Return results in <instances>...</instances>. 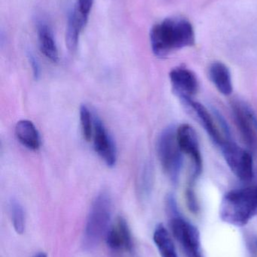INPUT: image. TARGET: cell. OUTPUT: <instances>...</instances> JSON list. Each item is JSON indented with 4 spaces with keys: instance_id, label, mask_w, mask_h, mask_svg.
Segmentation results:
<instances>
[{
    "instance_id": "obj_1",
    "label": "cell",
    "mask_w": 257,
    "mask_h": 257,
    "mask_svg": "<svg viewBox=\"0 0 257 257\" xmlns=\"http://www.w3.org/2000/svg\"><path fill=\"white\" fill-rule=\"evenodd\" d=\"M149 39L152 52L159 58L193 46L196 42L193 25L188 20L181 17L165 18L154 25L151 29Z\"/></svg>"
},
{
    "instance_id": "obj_2",
    "label": "cell",
    "mask_w": 257,
    "mask_h": 257,
    "mask_svg": "<svg viewBox=\"0 0 257 257\" xmlns=\"http://www.w3.org/2000/svg\"><path fill=\"white\" fill-rule=\"evenodd\" d=\"M256 216L257 185L231 190L223 196L220 217L225 223L242 227Z\"/></svg>"
},
{
    "instance_id": "obj_3",
    "label": "cell",
    "mask_w": 257,
    "mask_h": 257,
    "mask_svg": "<svg viewBox=\"0 0 257 257\" xmlns=\"http://www.w3.org/2000/svg\"><path fill=\"white\" fill-rule=\"evenodd\" d=\"M112 202L108 193H100L92 203L84 230V246L92 249L98 245L108 232L111 220Z\"/></svg>"
},
{
    "instance_id": "obj_4",
    "label": "cell",
    "mask_w": 257,
    "mask_h": 257,
    "mask_svg": "<svg viewBox=\"0 0 257 257\" xmlns=\"http://www.w3.org/2000/svg\"><path fill=\"white\" fill-rule=\"evenodd\" d=\"M157 154L167 176L174 183L178 182L183 165V152L177 139V130L165 128L157 141Z\"/></svg>"
},
{
    "instance_id": "obj_5",
    "label": "cell",
    "mask_w": 257,
    "mask_h": 257,
    "mask_svg": "<svg viewBox=\"0 0 257 257\" xmlns=\"http://www.w3.org/2000/svg\"><path fill=\"white\" fill-rule=\"evenodd\" d=\"M170 228L187 257H203L201 249L200 233L196 226L173 212Z\"/></svg>"
},
{
    "instance_id": "obj_6",
    "label": "cell",
    "mask_w": 257,
    "mask_h": 257,
    "mask_svg": "<svg viewBox=\"0 0 257 257\" xmlns=\"http://www.w3.org/2000/svg\"><path fill=\"white\" fill-rule=\"evenodd\" d=\"M220 148L232 173L241 181H251L254 175L251 154L231 140L226 141Z\"/></svg>"
},
{
    "instance_id": "obj_7",
    "label": "cell",
    "mask_w": 257,
    "mask_h": 257,
    "mask_svg": "<svg viewBox=\"0 0 257 257\" xmlns=\"http://www.w3.org/2000/svg\"><path fill=\"white\" fill-rule=\"evenodd\" d=\"M177 139L183 154H185L191 159L193 172L190 182L194 183L195 179L202 173L203 168L197 134L190 125L182 124L177 130Z\"/></svg>"
},
{
    "instance_id": "obj_8",
    "label": "cell",
    "mask_w": 257,
    "mask_h": 257,
    "mask_svg": "<svg viewBox=\"0 0 257 257\" xmlns=\"http://www.w3.org/2000/svg\"><path fill=\"white\" fill-rule=\"evenodd\" d=\"M94 148L107 166L113 167L117 160L116 145L101 119L94 116Z\"/></svg>"
},
{
    "instance_id": "obj_9",
    "label": "cell",
    "mask_w": 257,
    "mask_h": 257,
    "mask_svg": "<svg viewBox=\"0 0 257 257\" xmlns=\"http://www.w3.org/2000/svg\"><path fill=\"white\" fill-rule=\"evenodd\" d=\"M235 123L250 148L257 146V117L250 106L244 102H235L232 105Z\"/></svg>"
},
{
    "instance_id": "obj_10",
    "label": "cell",
    "mask_w": 257,
    "mask_h": 257,
    "mask_svg": "<svg viewBox=\"0 0 257 257\" xmlns=\"http://www.w3.org/2000/svg\"><path fill=\"white\" fill-rule=\"evenodd\" d=\"M182 102L188 106L190 109L193 110V112L196 115V118L200 122L211 140L216 145H218L220 148L226 141L230 140V139L226 138L223 132L220 130L219 125L220 124V116L219 114H217V123L214 120V116L202 104L196 102L193 99H184Z\"/></svg>"
},
{
    "instance_id": "obj_11",
    "label": "cell",
    "mask_w": 257,
    "mask_h": 257,
    "mask_svg": "<svg viewBox=\"0 0 257 257\" xmlns=\"http://www.w3.org/2000/svg\"><path fill=\"white\" fill-rule=\"evenodd\" d=\"M169 77L173 91L182 101L193 99L199 90V81L196 75L187 68L172 69Z\"/></svg>"
},
{
    "instance_id": "obj_12",
    "label": "cell",
    "mask_w": 257,
    "mask_h": 257,
    "mask_svg": "<svg viewBox=\"0 0 257 257\" xmlns=\"http://www.w3.org/2000/svg\"><path fill=\"white\" fill-rule=\"evenodd\" d=\"M36 28L41 52L50 61L57 63L59 60L58 49L51 27L45 21H39Z\"/></svg>"
},
{
    "instance_id": "obj_13",
    "label": "cell",
    "mask_w": 257,
    "mask_h": 257,
    "mask_svg": "<svg viewBox=\"0 0 257 257\" xmlns=\"http://www.w3.org/2000/svg\"><path fill=\"white\" fill-rule=\"evenodd\" d=\"M89 20L83 18L74 7L69 11L66 24L65 41L67 49L71 53L75 52L78 48L80 33L84 30Z\"/></svg>"
},
{
    "instance_id": "obj_14",
    "label": "cell",
    "mask_w": 257,
    "mask_h": 257,
    "mask_svg": "<svg viewBox=\"0 0 257 257\" xmlns=\"http://www.w3.org/2000/svg\"><path fill=\"white\" fill-rule=\"evenodd\" d=\"M209 76L216 88L222 94L229 96L233 90L232 76L229 68L221 62H214L209 69Z\"/></svg>"
},
{
    "instance_id": "obj_15",
    "label": "cell",
    "mask_w": 257,
    "mask_h": 257,
    "mask_svg": "<svg viewBox=\"0 0 257 257\" xmlns=\"http://www.w3.org/2000/svg\"><path fill=\"white\" fill-rule=\"evenodd\" d=\"M15 135L20 143L27 149L37 151L40 148L41 139L39 131L30 120L18 121L15 126Z\"/></svg>"
},
{
    "instance_id": "obj_16",
    "label": "cell",
    "mask_w": 257,
    "mask_h": 257,
    "mask_svg": "<svg viewBox=\"0 0 257 257\" xmlns=\"http://www.w3.org/2000/svg\"><path fill=\"white\" fill-rule=\"evenodd\" d=\"M153 241L161 257H179L168 232L162 224L155 228Z\"/></svg>"
},
{
    "instance_id": "obj_17",
    "label": "cell",
    "mask_w": 257,
    "mask_h": 257,
    "mask_svg": "<svg viewBox=\"0 0 257 257\" xmlns=\"http://www.w3.org/2000/svg\"><path fill=\"white\" fill-rule=\"evenodd\" d=\"M9 211L12 217L14 229L18 235H22L25 231V213L21 204L16 199L9 202Z\"/></svg>"
},
{
    "instance_id": "obj_18",
    "label": "cell",
    "mask_w": 257,
    "mask_h": 257,
    "mask_svg": "<svg viewBox=\"0 0 257 257\" xmlns=\"http://www.w3.org/2000/svg\"><path fill=\"white\" fill-rule=\"evenodd\" d=\"M79 116L83 138L87 142H89L93 136L94 117L85 105H81L80 107Z\"/></svg>"
},
{
    "instance_id": "obj_19",
    "label": "cell",
    "mask_w": 257,
    "mask_h": 257,
    "mask_svg": "<svg viewBox=\"0 0 257 257\" xmlns=\"http://www.w3.org/2000/svg\"><path fill=\"white\" fill-rule=\"evenodd\" d=\"M106 242L107 246L113 250H125V241L120 229L116 224L109 229L106 234Z\"/></svg>"
},
{
    "instance_id": "obj_20",
    "label": "cell",
    "mask_w": 257,
    "mask_h": 257,
    "mask_svg": "<svg viewBox=\"0 0 257 257\" xmlns=\"http://www.w3.org/2000/svg\"><path fill=\"white\" fill-rule=\"evenodd\" d=\"M150 171L149 168H145L141 175V178L139 181V195L143 199H146V196H149L152 187V172Z\"/></svg>"
},
{
    "instance_id": "obj_21",
    "label": "cell",
    "mask_w": 257,
    "mask_h": 257,
    "mask_svg": "<svg viewBox=\"0 0 257 257\" xmlns=\"http://www.w3.org/2000/svg\"><path fill=\"white\" fill-rule=\"evenodd\" d=\"M116 225L120 229L124 238H125V250L128 252H132L134 244H133L132 236H131V230H130L128 223L123 217H119L117 221H116Z\"/></svg>"
},
{
    "instance_id": "obj_22",
    "label": "cell",
    "mask_w": 257,
    "mask_h": 257,
    "mask_svg": "<svg viewBox=\"0 0 257 257\" xmlns=\"http://www.w3.org/2000/svg\"><path fill=\"white\" fill-rule=\"evenodd\" d=\"M186 199H187V206L190 211L194 214H197L199 211V205L194 188H193V183H190V185L186 190Z\"/></svg>"
},
{
    "instance_id": "obj_23",
    "label": "cell",
    "mask_w": 257,
    "mask_h": 257,
    "mask_svg": "<svg viewBox=\"0 0 257 257\" xmlns=\"http://www.w3.org/2000/svg\"><path fill=\"white\" fill-rule=\"evenodd\" d=\"M94 0H77L75 8L77 12L85 19L89 20V15L93 6Z\"/></svg>"
},
{
    "instance_id": "obj_24",
    "label": "cell",
    "mask_w": 257,
    "mask_h": 257,
    "mask_svg": "<svg viewBox=\"0 0 257 257\" xmlns=\"http://www.w3.org/2000/svg\"><path fill=\"white\" fill-rule=\"evenodd\" d=\"M29 62H30V66H31L32 70H33V76L37 79L40 75V67H39V63H38L37 59L31 53L28 54Z\"/></svg>"
},
{
    "instance_id": "obj_25",
    "label": "cell",
    "mask_w": 257,
    "mask_h": 257,
    "mask_svg": "<svg viewBox=\"0 0 257 257\" xmlns=\"http://www.w3.org/2000/svg\"><path fill=\"white\" fill-rule=\"evenodd\" d=\"M36 257H47V255L45 253H39L36 255Z\"/></svg>"
}]
</instances>
